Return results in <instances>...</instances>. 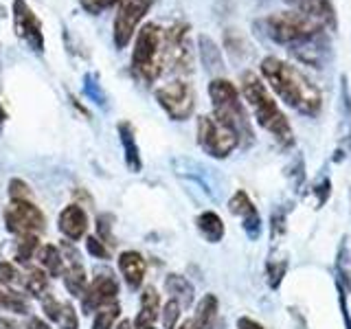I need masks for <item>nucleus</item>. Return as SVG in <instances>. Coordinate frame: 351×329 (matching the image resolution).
I'll list each match as a JSON object with an SVG mask.
<instances>
[{
	"label": "nucleus",
	"instance_id": "1",
	"mask_svg": "<svg viewBox=\"0 0 351 329\" xmlns=\"http://www.w3.org/2000/svg\"><path fill=\"white\" fill-rule=\"evenodd\" d=\"M259 71H261V80L268 84L270 90L285 106H290L292 110L305 117H316L321 112L323 108L321 90L296 66L274 58V55H268V58L261 60Z\"/></svg>",
	"mask_w": 351,
	"mask_h": 329
},
{
	"label": "nucleus",
	"instance_id": "2",
	"mask_svg": "<svg viewBox=\"0 0 351 329\" xmlns=\"http://www.w3.org/2000/svg\"><path fill=\"white\" fill-rule=\"evenodd\" d=\"M239 90L244 97L246 106L252 110L257 123L268 132V134L279 143L281 147L294 145V130L288 117L283 114L279 103L274 101V95L268 84L261 80L257 73L244 71L239 75Z\"/></svg>",
	"mask_w": 351,
	"mask_h": 329
},
{
	"label": "nucleus",
	"instance_id": "3",
	"mask_svg": "<svg viewBox=\"0 0 351 329\" xmlns=\"http://www.w3.org/2000/svg\"><path fill=\"white\" fill-rule=\"evenodd\" d=\"M130 71L134 80L152 86L165 73V29L156 22H145L134 36Z\"/></svg>",
	"mask_w": 351,
	"mask_h": 329
},
{
	"label": "nucleus",
	"instance_id": "4",
	"mask_svg": "<svg viewBox=\"0 0 351 329\" xmlns=\"http://www.w3.org/2000/svg\"><path fill=\"white\" fill-rule=\"evenodd\" d=\"M208 97L213 103V114L222 119L228 127L239 136V145H250L255 136H252V121L248 117V110L239 97V90L233 82L224 80V77H215L208 84Z\"/></svg>",
	"mask_w": 351,
	"mask_h": 329
},
{
	"label": "nucleus",
	"instance_id": "5",
	"mask_svg": "<svg viewBox=\"0 0 351 329\" xmlns=\"http://www.w3.org/2000/svg\"><path fill=\"white\" fill-rule=\"evenodd\" d=\"M259 25L272 42L283 44V47H292V44H299L318 36H327V31L321 25H316L301 9L277 11V14L263 18Z\"/></svg>",
	"mask_w": 351,
	"mask_h": 329
},
{
	"label": "nucleus",
	"instance_id": "6",
	"mask_svg": "<svg viewBox=\"0 0 351 329\" xmlns=\"http://www.w3.org/2000/svg\"><path fill=\"white\" fill-rule=\"evenodd\" d=\"M195 136H197L200 149L217 160L228 158L230 154L239 147V136L233 132V127H228L224 121L217 119L213 112L197 117Z\"/></svg>",
	"mask_w": 351,
	"mask_h": 329
},
{
	"label": "nucleus",
	"instance_id": "7",
	"mask_svg": "<svg viewBox=\"0 0 351 329\" xmlns=\"http://www.w3.org/2000/svg\"><path fill=\"white\" fill-rule=\"evenodd\" d=\"M193 71V44L186 22L165 29V73L189 75Z\"/></svg>",
	"mask_w": 351,
	"mask_h": 329
},
{
	"label": "nucleus",
	"instance_id": "8",
	"mask_svg": "<svg viewBox=\"0 0 351 329\" xmlns=\"http://www.w3.org/2000/svg\"><path fill=\"white\" fill-rule=\"evenodd\" d=\"M154 97H156L158 106L165 110V114L171 121L191 119L195 110V90L189 82L182 80V77L158 86L156 90H154Z\"/></svg>",
	"mask_w": 351,
	"mask_h": 329
},
{
	"label": "nucleus",
	"instance_id": "9",
	"mask_svg": "<svg viewBox=\"0 0 351 329\" xmlns=\"http://www.w3.org/2000/svg\"><path fill=\"white\" fill-rule=\"evenodd\" d=\"M154 3L156 0H119L117 16L112 22V40L119 51L125 49L134 40L136 31L141 29V22L145 20Z\"/></svg>",
	"mask_w": 351,
	"mask_h": 329
},
{
	"label": "nucleus",
	"instance_id": "10",
	"mask_svg": "<svg viewBox=\"0 0 351 329\" xmlns=\"http://www.w3.org/2000/svg\"><path fill=\"white\" fill-rule=\"evenodd\" d=\"M5 228L11 235H40L47 228V215L33 200H11L5 206Z\"/></svg>",
	"mask_w": 351,
	"mask_h": 329
},
{
	"label": "nucleus",
	"instance_id": "11",
	"mask_svg": "<svg viewBox=\"0 0 351 329\" xmlns=\"http://www.w3.org/2000/svg\"><path fill=\"white\" fill-rule=\"evenodd\" d=\"M11 20H14V33L20 42L27 44L36 55H42L47 49V40H44V27L42 20L36 16L27 0H14L11 3Z\"/></svg>",
	"mask_w": 351,
	"mask_h": 329
},
{
	"label": "nucleus",
	"instance_id": "12",
	"mask_svg": "<svg viewBox=\"0 0 351 329\" xmlns=\"http://www.w3.org/2000/svg\"><path fill=\"white\" fill-rule=\"evenodd\" d=\"M114 301H119V281L114 274L101 272L93 281H88V288L82 294V310L84 314H95Z\"/></svg>",
	"mask_w": 351,
	"mask_h": 329
},
{
	"label": "nucleus",
	"instance_id": "13",
	"mask_svg": "<svg viewBox=\"0 0 351 329\" xmlns=\"http://www.w3.org/2000/svg\"><path fill=\"white\" fill-rule=\"evenodd\" d=\"M228 211L237 215L241 219V226H244L246 230V235L252 239V241H257L259 235H261V215L257 211V206L252 204V200L248 197L246 191H235L233 197L228 200Z\"/></svg>",
	"mask_w": 351,
	"mask_h": 329
},
{
	"label": "nucleus",
	"instance_id": "14",
	"mask_svg": "<svg viewBox=\"0 0 351 329\" xmlns=\"http://www.w3.org/2000/svg\"><path fill=\"white\" fill-rule=\"evenodd\" d=\"M58 228L64 235V239L69 241H80L88 233V213L80 202H73L69 206L62 208L60 219H58Z\"/></svg>",
	"mask_w": 351,
	"mask_h": 329
},
{
	"label": "nucleus",
	"instance_id": "15",
	"mask_svg": "<svg viewBox=\"0 0 351 329\" xmlns=\"http://www.w3.org/2000/svg\"><path fill=\"white\" fill-rule=\"evenodd\" d=\"M42 310L47 314V318L58 325L60 329H80V316H77L75 305L69 301H60L58 296H53L51 292L47 296H42Z\"/></svg>",
	"mask_w": 351,
	"mask_h": 329
},
{
	"label": "nucleus",
	"instance_id": "16",
	"mask_svg": "<svg viewBox=\"0 0 351 329\" xmlns=\"http://www.w3.org/2000/svg\"><path fill=\"white\" fill-rule=\"evenodd\" d=\"M327 36H318V38H312V40H305V42H299V44H292L288 47L290 55L301 62L305 66H312V69H323V64L327 60Z\"/></svg>",
	"mask_w": 351,
	"mask_h": 329
},
{
	"label": "nucleus",
	"instance_id": "17",
	"mask_svg": "<svg viewBox=\"0 0 351 329\" xmlns=\"http://www.w3.org/2000/svg\"><path fill=\"white\" fill-rule=\"evenodd\" d=\"M119 263V272L123 281L128 283L130 290H138L143 281H145V272H147V261L141 255L138 250H123L117 259Z\"/></svg>",
	"mask_w": 351,
	"mask_h": 329
},
{
	"label": "nucleus",
	"instance_id": "18",
	"mask_svg": "<svg viewBox=\"0 0 351 329\" xmlns=\"http://www.w3.org/2000/svg\"><path fill=\"white\" fill-rule=\"evenodd\" d=\"M158 321H160V294L154 285H147L141 292V310L132 323H134V329H156Z\"/></svg>",
	"mask_w": 351,
	"mask_h": 329
},
{
	"label": "nucleus",
	"instance_id": "19",
	"mask_svg": "<svg viewBox=\"0 0 351 329\" xmlns=\"http://www.w3.org/2000/svg\"><path fill=\"white\" fill-rule=\"evenodd\" d=\"M121 145H123V156H125V164L132 173H138L143 169V158H141V149H138V141H136V132L134 125L130 121H121L117 125Z\"/></svg>",
	"mask_w": 351,
	"mask_h": 329
},
{
	"label": "nucleus",
	"instance_id": "20",
	"mask_svg": "<svg viewBox=\"0 0 351 329\" xmlns=\"http://www.w3.org/2000/svg\"><path fill=\"white\" fill-rule=\"evenodd\" d=\"M219 314V301L215 294H204L200 301H197L195 314L191 318V327L193 329H213L215 321Z\"/></svg>",
	"mask_w": 351,
	"mask_h": 329
},
{
	"label": "nucleus",
	"instance_id": "21",
	"mask_svg": "<svg viewBox=\"0 0 351 329\" xmlns=\"http://www.w3.org/2000/svg\"><path fill=\"white\" fill-rule=\"evenodd\" d=\"M165 290H167L169 299L178 301L182 310H186V307H191L193 301H195V290L193 285L186 281V277H182V274H167V279H165Z\"/></svg>",
	"mask_w": 351,
	"mask_h": 329
},
{
	"label": "nucleus",
	"instance_id": "22",
	"mask_svg": "<svg viewBox=\"0 0 351 329\" xmlns=\"http://www.w3.org/2000/svg\"><path fill=\"white\" fill-rule=\"evenodd\" d=\"M38 266L49 274V277H62L66 270V259L62 248L53 246V244H42L38 255H36Z\"/></svg>",
	"mask_w": 351,
	"mask_h": 329
},
{
	"label": "nucleus",
	"instance_id": "23",
	"mask_svg": "<svg viewBox=\"0 0 351 329\" xmlns=\"http://www.w3.org/2000/svg\"><path fill=\"white\" fill-rule=\"evenodd\" d=\"M195 228H197V233L208 241V244H217V241H222L224 233H226L222 217H219L215 211H202L200 215H197Z\"/></svg>",
	"mask_w": 351,
	"mask_h": 329
},
{
	"label": "nucleus",
	"instance_id": "24",
	"mask_svg": "<svg viewBox=\"0 0 351 329\" xmlns=\"http://www.w3.org/2000/svg\"><path fill=\"white\" fill-rule=\"evenodd\" d=\"M0 288L7 292H25V272L14 261H0Z\"/></svg>",
	"mask_w": 351,
	"mask_h": 329
},
{
	"label": "nucleus",
	"instance_id": "25",
	"mask_svg": "<svg viewBox=\"0 0 351 329\" xmlns=\"http://www.w3.org/2000/svg\"><path fill=\"white\" fill-rule=\"evenodd\" d=\"M49 274L44 272L40 266H33L25 272V294H31L36 296V299H42V296H47L51 290H49Z\"/></svg>",
	"mask_w": 351,
	"mask_h": 329
},
{
	"label": "nucleus",
	"instance_id": "26",
	"mask_svg": "<svg viewBox=\"0 0 351 329\" xmlns=\"http://www.w3.org/2000/svg\"><path fill=\"white\" fill-rule=\"evenodd\" d=\"M40 237L38 235H22L16 239V246H14V259L22 266H27L31 259H36L38 250H40Z\"/></svg>",
	"mask_w": 351,
	"mask_h": 329
},
{
	"label": "nucleus",
	"instance_id": "27",
	"mask_svg": "<svg viewBox=\"0 0 351 329\" xmlns=\"http://www.w3.org/2000/svg\"><path fill=\"white\" fill-rule=\"evenodd\" d=\"M119 316H121V305H119V301L110 303V305H104L101 310L95 312L93 329H114Z\"/></svg>",
	"mask_w": 351,
	"mask_h": 329
},
{
	"label": "nucleus",
	"instance_id": "28",
	"mask_svg": "<svg viewBox=\"0 0 351 329\" xmlns=\"http://www.w3.org/2000/svg\"><path fill=\"white\" fill-rule=\"evenodd\" d=\"M336 268H338V283H345V290H351V248L347 244V239H343V244L338 248V259H336Z\"/></svg>",
	"mask_w": 351,
	"mask_h": 329
},
{
	"label": "nucleus",
	"instance_id": "29",
	"mask_svg": "<svg viewBox=\"0 0 351 329\" xmlns=\"http://www.w3.org/2000/svg\"><path fill=\"white\" fill-rule=\"evenodd\" d=\"M197 44H200V55H202V62L206 69L208 71L219 69V66H222V53H219V49L215 47V42L206 36H200Z\"/></svg>",
	"mask_w": 351,
	"mask_h": 329
},
{
	"label": "nucleus",
	"instance_id": "30",
	"mask_svg": "<svg viewBox=\"0 0 351 329\" xmlns=\"http://www.w3.org/2000/svg\"><path fill=\"white\" fill-rule=\"evenodd\" d=\"M180 316H182L180 303L173 301V299H167V303L160 307V325H162V329H178Z\"/></svg>",
	"mask_w": 351,
	"mask_h": 329
},
{
	"label": "nucleus",
	"instance_id": "31",
	"mask_svg": "<svg viewBox=\"0 0 351 329\" xmlns=\"http://www.w3.org/2000/svg\"><path fill=\"white\" fill-rule=\"evenodd\" d=\"M114 217L110 213H101L97 217V237L106 241V244L112 248L117 244V237H114Z\"/></svg>",
	"mask_w": 351,
	"mask_h": 329
},
{
	"label": "nucleus",
	"instance_id": "32",
	"mask_svg": "<svg viewBox=\"0 0 351 329\" xmlns=\"http://www.w3.org/2000/svg\"><path fill=\"white\" fill-rule=\"evenodd\" d=\"M7 193H9V200H33L31 186L22 178H11L7 184Z\"/></svg>",
	"mask_w": 351,
	"mask_h": 329
},
{
	"label": "nucleus",
	"instance_id": "33",
	"mask_svg": "<svg viewBox=\"0 0 351 329\" xmlns=\"http://www.w3.org/2000/svg\"><path fill=\"white\" fill-rule=\"evenodd\" d=\"M285 270H288V261L285 259H270L268 261V285L272 290H277L283 277H285Z\"/></svg>",
	"mask_w": 351,
	"mask_h": 329
},
{
	"label": "nucleus",
	"instance_id": "34",
	"mask_svg": "<svg viewBox=\"0 0 351 329\" xmlns=\"http://www.w3.org/2000/svg\"><path fill=\"white\" fill-rule=\"evenodd\" d=\"M86 250L90 252V255L95 257V259H110L112 257V248H110L106 241H101L97 235L93 237V235H86Z\"/></svg>",
	"mask_w": 351,
	"mask_h": 329
},
{
	"label": "nucleus",
	"instance_id": "35",
	"mask_svg": "<svg viewBox=\"0 0 351 329\" xmlns=\"http://www.w3.org/2000/svg\"><path fill=\"white\" fill-rule=\"evenodd\" d=\"M80 5L84 11H88L90 16H99L101 11L119 5V0H80Z\"/></svg>",
	"mask_w": 351,
	"mask_h": 329
},
{
	"label": "nucleus",
	"instance_id": "36",
	"mask_svg": "<svg viewBox=\"0 0 351 329\" xmlns=\"http://www.w3.org/2000/svg\"><path fill=\"white\" fill-rule=\"evenodd\" d=\"M270 230H272V241L279 239L285 230V211H272V217H270Z\"/></svg>",
	"mask_w": 351,
	"mask_h": 329
},
{
	"label": "nucleus",
	"instance_id": "37",
	"mask_svg": "<svg viewBox=\"0 0 351 329\" xmlns=\"http://www.w3.org/2000/svg\"><path fill=\"white\" fill-rule=\"evenodd\" d=\"M86 93L93 99H97V103H104V95H101V90H99V84H97L95 75H86Z\"/></svg>",
	"mask_w": 351,
	"mask_h": 329
},
{
	"label": "nucleus",
	"instance_id": "38",
	"mask_svg": "<svg viewBox=\"0 0 351 329\" xmlns=\"http://www.w3.org/2000/svg\"><path fill=\"white\" fill-rule=\"evenodd\" d=\"M347 290L343 288V283H338V303L340 310H343V318H345V329H351V318H349V310H347Z\"/></svg>",
	"mask_w": 351,
	"mask_h": 329
},
{
	"label": "nucleus",
	"instance_id": "39",
	"mask_svg": "<svg viewBox=\"0 0 351 329\" xmlns=\"http://www.w3.org/2000/svg\"><path fill=\"white\" fill-rule=\"evenodd\" d=\"M237 329H263L261 323H257L255 318H248V316H241L237 321Z\"/></svg>",
	"mask_w": 351,
	"mask_h": 329
},
{
	"label": "nucleus",
	"instance_id": "40",
	"mask_svg": "<svg viewBox=\"0 0 351 329\" xmlns=\"http://www.w3.org/2000/svg\"><path fill=\"white\" fill-rule=\"evenodd\" d=\"M329 186H332V184H329V180H323V182L314 189V191L318 193V206H321V204L327 200V197H329Z\"/></svg>",
	"mask_w": 351,
	"mask_h": 329
},
{
	"label": "nucleus",
	"instance_id": "41",
	"mask_svg": "<svg viewBox=\"0 0 351 329\" xmlns=\"http://www.w3.org/2000/svg\"><path fill=\"white\" fill-rule=\"evenodd\" d=\"M27 329H53V327H51V323H49V321H44V318L33 316V318H29Z\"/></svg>",
	"mask_w": 351,
	"mask_h": 329
},
{
	"label": "nucleus",
	"instance_id": "42",
	"mask_svg": "<svg viewBox=\"0 0 351 329\" xmlns=\"http://www.w3.org/2000/svg\"><path fill=\"white\" fill-rule=\"evenodd\" d=\"M0 329H20V325H18V321H14V318L0 316Z\"/></svg>",
	"mask_w": 351,
	"mask_h": 329
},
{
	"label": "nucleus",
	"instance_id": "43",
	"mask_svg": "<svg viewBox=\"0 0 351 329\" xmlns=\"http://www.w3.org/2000/svg\"><path fill=\"white\" fill-rule=\"evenodd\" d=\"M69 99H71V103H73V106H75L77 110H80V112H82L84 117H88V110H86V108H84V106L80 103V99H75L73 95H69Z\"/></svg>",
	"mask_w": 351,
	"mask_h": 329
},
{
	"label": "nucleus",
	"instance_id": "44",
	"mask_svg": "<svg viewBox=\"0 0 351 329\" xmlns=\"http://www.w3.org/2000/svg\"><path fill=\"white\" fill-rule=\"evenodd\" d=\"M7 110H5V106H3V101H0V130L5 127V123H7Z\"/></svg>",
	"mask_w": 351,
	"mask_h": 329
},
{
	"label": "nucleus",
	"instance_id": "45",
	"mask_svg": "<svg viewBox=\"0 0 351 329\" xmlns=\"http://www.w3.org/2000/svg\"><path fill=\"white\" fill-rule=\"evenodd\" d=\"M114 329H134V323L128 321V318H123V321H119Z\"/></svg>",
	"mask_w": 351,
	"mask_h": 329
},
{
	"label": "nucleus",
	"instance_id": "46",
	"mask_svg": "<svg viewBox=\"0 0 351 329\" xmlns=\"http://www.w3.org/2000/svg\"><path fill=\"white\" fill-rule=\"evenodd\" d=\"M285 3H290V5L296 9V7H301V5H305V3H310V0H285Z\"/></svg>",
	"mask_w": 351,
	"mask_h": 329
},
{
	"label": "nucleus",
	"instance_id": "47",
	"mask_svg": "<svg viewBox=\"0 0 351 329\" xmlns=\"http://www.w3.org/2000/svg\"><path fill=\"white\" fill-rule=\"evenodd\" d=\"M5 296H7V290L0 288V310H5Z\"/></svg>",
	"mask_w": 351,
	"mask_h": 329
},
{
	"label": "nucleus",
	"instance_id": "48",
	"mask_svg": "<svg viewBox=\"0 0 351 329\" xmlns=\"http://www.w3.org/2000/svg\"><path fill=\"white\" fill-rule=\"evenodd\" d=\"M178 329H193V327H191V321H184Z\"/></svg>",
	"mask_w": 351,
	"mask_h": 329
}]
</instances>
